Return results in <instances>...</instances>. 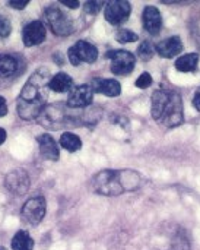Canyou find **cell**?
Listing matches in <instances>:
<instances>
[{
    "label": "cell",
    "instance_id": "obj_1",
    "mask_svg": "<svg viewBox=\"0 0 200 250\" xmlns=\"http://www.w3.org/2000/svg\"><path fill=\"white\" fill-rule=\"evenodd\" d=\"M50 73L47 69L35 70L25 86L22 88L18 98V114L23 120H34L44 110L47 103Z\"/></svg>",
    "mask_w": 200,
    "mask_h": 250
},
{
    "label": "cell",
    "instance_id": "obj_2",
    "mask_svg": "<svg viewBox=\"0 0 200 250\" xmlns=\"http://www.w3.org/2000/svg\"><path fill=\"white\" fill-rule=\"evenodd\" d=\"M142 177L132 170H104L94 176L91 188L95 193L104 196H119L124 192L139 189Z\"/></svg>",
    "mask_w": 200,
    "mask_h": 250
},
{
    "label": "cell",
    "instance_id": "obj_3",
    "mask_svg": "<svg viewBox=\"0 0 200 250\" xmlns=\"http://www.w3.org/2000/svg\"><path fill=\"white\" fill-rule=\"evenodd\" d=\"M45 21L47 23L50 25L51 31L56 34V35H60V37H66L69 34L73 32V23L72 21L67 18V15L60 10L57 6H50L45 9Z\"/></svg>",
    "mask_w": 200,
    "mask_h": 250
},
{
    "label": "cell",
    "instance_id": "obj_4",
    "mask_svg": "<svg viewBox=\"0 0 200 250\" xmlns=\"http://www.w3.org/2000/svg\"><path fill=\"white\" fill-rule=\"evenodd\" d=\"M107 59L111 60V72L114 75L126 76L130 75L132 70L135 69L136 59L130 51L126 50H111L107 54Z\"/></svg>",
    "mask_w": 200,
    "mask_h": 250
},
{
    "label": "cell",
    "instance_id": "obj_5",
    "mask_svg": "<svg viewBox=\"0 0 200 250\" xmlns=\"http://www.w3.org/2000/svg\"><path fill=\"white\" fill-rule=\"evenodd\" d=\"M161 122L167 127H177L184 122V110L181 97L176 92H170V101L161 117Z\"/></svg>",
    "mask_w": 200,
    "mask_h": 250
},
{
    "label": "cell",
    "instance_id": "obj_6",
    "mask_svg": "<svg viewBox=\"0 0 200 250\" xmlns=\"http://www.w3.org/2000/svg\"><path fill=\"white\" fill-rule=\"evenodd\" d=\"M69 60L73 66H79L82 62L94 63L98 59V50L88 41L79 40L75 45H72L67 51Z\"/></svg>",
    "mask_w": 200,
    "mask_h": 250
},
{
    "label": "cell",
    "instance_id": "obj_7",
    "mask_svg": "<svg viewBox=\"0 0 200 250\" xmlns=\"http://www.w3.org/2000/svg\"><path fill=\"white\" fill-rule=\"evenodd\" d=\"M45 209H47V202L42 196H35L31 198L29 201H26V204L22 207V218L32 224L37 226L42 221L44 215H45Z\"/></svg>",
    "mask_w": 200,
    "mask_h": 250
},
{
    "label": "cell",
    "instance_id": "obj_8",
    "mask_svg": "<svg viewBox=\"0 0 200 250\" xmlns=\"http://www.w3.org/2000/svg\"><path fill=\"white\" fill-rule=\"evenodd\" d=\"M130 12H132V6L129 1L114 0V1L107 3V6H105V19L111 25L119 26V25H123L129 19Z\"/></svg>",
    "mask_w": 200,
    "mask_h": 250
},
{
    "label": "cell",
    "instance_id": "obj_9",
    "mask_svg": "<svg viewBox=\"0 0 200 250\" xmlns=\"http://www.w3.org/2000/svg\"><path fill=\"white\" fill-rule=\"evenodd\" d=\"M94 100V91L91 85H79L70 89L69 98H67V105L70 108H85L92 104Z\"/></svg>",
    "mask_w": 200,
    "mask_h": 250
},
{
    "label": "cell",
    "instance_id": "obj_10",
    "mask_svg": "<svg viewBox=\"0 0 200 250\" xmlns=\"http://www.w3.org/2000/svg\"><path fill=\"white\" fill-rule=\"evenodd\" d=\"M45 37H47V29H45V25L41 21L29 22L22 31L23 44L26 47H34V45H38V44L44 42Z\"/></svg>",
    "mask_w": 200,
    "mask_h": 250
},
{
    "label": "cell",
    "instance_id": "obj_11",
    "mask_svg": "<svg viewBox=\"0 0 200 250\" xmlns=\"http://www.w3.org/2000/svg\"><path fill=\"white\" fill-rule=\"evenodd\" d=\"M4 185L9 189V192L15 195H23L29 189V177L26 171H23L22 168H16L6 176Z\"/></svg>",
    "mask_w": 200,
    "mask_h": 250
},
{
    "label": "cell",
    "instance_id": "obj_12",
    "mask_svg": "<svg viewBox=\"0 0 200 250\" xmlns=\"http://www.w3.org/2000/svg\"><path fill=\"white\" fill-rule=\"evenodd\" d=\"M183 50V41L180 37L174 35V37H170V38H165L162 41H160L157 45H155V51L161 56V57H165V59H171V57H176L177 54H180Z\"/></svg>",
    "mask_w": 200,
    "mask_h": 250
},
{
    "label": "cell",
    "instance_id": "obj_13",
    "mask_svg": "<svg viewBox=\"0 0 200 250\" xmlns=\"http://www.w3.org/2000/svg\"><path fill=\"white\" fill-rule=\"evenodd\" d=\"M91 88L94 94H104L107 97H119L121 94V85L116 79L97 78L91 82Z\"/></svg>",
    "mask_w": 200,
    "mask_h": 250
},
{
    "label": "cell",
    "instance_id": "obj_14",
    "mask_svg": "<svg viewBox=\"0 0 200 250\" xmlns=\"http://www.w3.org/2000/svg\"><path fill=\"white\" fill-rule=\"evenodd\" d=\"M37 142H38L40 152L45 160H50V161H57L59 160L60 151H59V145H57V142L54 141L53 136H50L48 133H42V135H40L37 138Z\"/></svg>",
    "mask_w": 200,
    "mask_h": 250
},
{
    "label": "cell",
    "instance_id": "obj_15",
    "mask_svg": "<svg viewBox=\"0 0 200 250\" xmlns=\"http://www.w3.org/2000/svg\"><path fill=\"white\" fill-rule=\"evenodd\" d=\"M143 26L151 35L160 34L162 28V16L155 6H146L143 10Z\"/></svg>",
    "mask_w": 200,
    "mask_h": 250
},
{
    "label": "cell",
    "instance_id": "obj_16",
    "mask_svg": "<svg viewBox=\"0 0 200 250\" xmlns=\"http://www.w3.org/2000/svg\"><path fill=\"white\" fill-rule=\"evenodd\" d=\"M170 101V92L165 91V89H158L152 94V107H151V114L155 120H161L165 108H167V104Z\"/></svg>",
    "mask_w": 200,
    "mask_h": 250
},
{
    "label": "cell",
    "instance_id": "obj_17",
    "mask_svg": "<svg viewBox=\"0 0 200 250\" xmlns=\"http://www.w3.org/2000/svg\"><path fill=\"white\" fill-rule=\"evenodd\" d=\"M48 88L54 92H67L73 88V79L67 73L60 72L50 79Z\"/></svg>",
    "mask_w": 200,
    "mask_h": 250
},
{
    "label": "cell",
    "instance_id": "obj_18",
    "mask_svg": "<svg viewBox=\"0 0 200 250\" xmlns=\"http://www.w3.org/2000/svg\"><path fill=\"white\" fill-rule=\"evenodd\" d=\"M198 64H199V54L198 53H189V54H184L176 60V69L179 72H184V73L195 72L198 69Z\"/></svg>",
    "mask_w": 200,
    "mask_h": 250
},
{
    "label": "cell",
    "instance_id": "obj_19",
    "mask_svg": "<svg viewBox=\"0 0 200 250\" xmlns=\"http://www.w3.org/2000/svg\"><path fill=\"white\" fill-rule=\"evenodd\" d=\"M18 72V60L10 54H0V78H9Z\"/></svg>",
    "mask_w": 200,
    "mask_h": 250
},
{
    "label": "cell",
    "instance_id": "obj_20",
    "mask_svg": "<svg viewBox=\"0 0 200 250\" xmlns=\"http://www.w3.org/2000/svg\"><path fill=\"white\" fill-rule=\"evenodd\" d=\"M60 145H61V148H64L69 152H76L82 148V141L78 135L70 133V132H64L60 136Z\"/></svg>",
    "mask_w": 200,
    "mask_h": 250
},
{
    "label": "cell",
    "instance_id": "obj_21",
    "mask_svg": "<svg viewBox=\"0 0 200 250\" xmlns=\"http://www.w3.org/2000/svg\"><path fill=\"white\" fill-rule=\"evenodd\" d=\"M12 249L13 250H32L34 240L26 231H18L12 239Z\"/></svg>",
    "mask_w": 200,
    "mask_h": 250
},
{
    "label": "cell",
    "instance_id": "obj_22",
    "mask_svg": "<svg viewBox=\"0 0 200 250\" xmlns=\"http://www.w3.org/2000/svg\"><path fill=\"white\" fill-rule=\"evenodd\" d=\"M154 53H155V47H154L149 41H143V42L139 45V48H138V56H139L142 60H145V62L151 60L152 56H154Z\"/></svg>",
    "mask_w": 200,
    "mask_h": 250
},
{
    "label": "cell",
    "instance_id": "obj_23",
    "mask_svg": "<svg viewBox=\"0 0 200 250\" xmlns=\"http://www.w3.org/2000/svg\"><path fill=\"white\" fill-rule=\"evenodd\" d=\"M116 40L121 44H129V42H135L138 40V35L130 29H120L116 34Z\"/></svg>",
    "mask_w": 200,
    "mask_h": 250
},
{
    "label": "cell",
    "instance_id": "obj_24",
    "mask_svg": "<svg viewBox=\"0 0 200 250\" xmlns=\"http://www.w3.org/2000/svg\"><path fill=\"white\" fill-rule=\"evenodd\" d=\"M136 88H140V89H146L152 85V76L148 73V72H143L135 82Z\"/></svg>",
    "mask_w": 200,
    "mask_h": 250
},
{
    "label": "cell",
    "instance_id": "obj_25",
    "mask_svg": "<svg viewBox=\"0 0 200 250\" xmlns=\"http://www.w3.org/2000/svg\"><path fill=\"white\" fill-rule=\"evenodd\" d=\"M104 7V1H86L85 3V10L91 15L98 13Z\"/></svg>",
    "mask_w": 200,
    "mask_h": 250
},
{
    "label": "cell",
    "instance_id": "obj_26",
    "mask_svg": "<svg viewBox=\"0 0 200 250\" xmlns=\"http://www.w3.org/2000/svg\"><path fill=\"white\" fill-rule=\"evenodd\" d=\"M10 34V22L0 15V37H7Z\"/></svg>",
    "mask_w": 200,
    "mask_h": 250
},
{
    "label": "cell",
    "instance_id": "obj_27",
    "mask_svg": "<svg viewBox=\"0 0 200 250\" xmlns=\"http://www.w3.org/2000/svg\"><path fill=\"white\" fill-rule=\"evenodd\" d=\"M28 3H29L28 0H10L9 6L13 7V9H23V7L28 6Z\"/></svg>",
    "mask_w": 200,
    "mask_h": 250
},
{
    "label": "cell",
    "instance_id": "obj_28",
    "mask_svg": "<svg viewBox=\"0 0 200 250\" xmlns=\"http://www.w3.org/2000/svg\"><path fill=\"white\" fill-rule=\"evenodd\" d=\"M60 3L67 6L69 9H78L79 7V1L78 0H60Z\"/></svg>",
    "mask_w": 200,
    "mask_h": 250
},
{
    "label": "cell",
    "instance_id": "obj_29",
    "mask_svg": "<svg viewBox=\"0 0 200 250\" xmlns=\"http://www.w3.org/2000/svg\"><path fill=\"white\" fill-rule=\"evenodd\" d=\"M6 114H7V104H6V100L3 97H0V117H3Z\"/></svg>",
    "mask_w": 200,
    "mask_h": 250
},
{
    "label": "cell",
    "instance_id": "obj_30",
    "mask_svg": "<svg viewBox=\"0 0 200 250\" xmlns=\"http://www.w3.org/2000/svg\"><path fill=\"white\" fill-rule=\"evenodd\" d=\"M193 107L200 111V88L195 92V97H193Z\"/></svg>",
    "mask_w": 200,
    "mask_h": 250
},
{
    "label": "cell",
    "instance_id": "obj_31",
    "mask_svg": "<svg viewBox=\"0 0 200 250\" xmlns=\"http://www.w3.org/2000/svg\"><path fill=\"white\" fill-rule=\"evenodd\" d=\"M6 138H7V133H6V130L3 129V127H0V145L6 141Z\"/></svg>",
    "mask_w": 200,
    "mask_h": 250
},
{
    "label": "cell",
    "instance_id": "obj_32",
    "mask_svg": "<svg viewBox=\"0 0 200 250\" xmlns=\"http://www.w3.org/2000/svg\"><path fill=\"white\" fill-rule=\"evenodd\" d=\"M198 45H199V47H200V37H199V38H198Z\"/></svg>",
    "mask_w": 200,
    "mask_h": 250
},
{
    "label": "cell",
    "instance_id": "obj_33",
    "mask_svg": "<svg viewBox=\"0 0 200 250\" xmlns=\"http://www.w3.org/2000/svg\"><path fill=\"white\" fill-rule=\"evenodd\" d=\"M0 250H6V249H4V248H0Z\"/></svg>",
    "mask_w": 200,
    "mask_h": 250
}]
</instances>
